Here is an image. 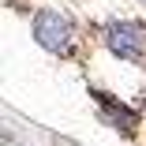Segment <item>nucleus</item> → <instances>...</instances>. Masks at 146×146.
<instances>
[{
	"instance_id": "2",
	"label": "nucleus",
	"mask_w": 146,
	"mask_h": 146,
	"mask_svg": "<svg viewBox=\"0 0 146 146\" xmlns=\"http://www.w3.org/2000/svg\"><path fill=\"white\" fill-rule=\"evenodd\" d=\"M101 41L112 56H120L127 64H142L146 60V23L139 19H112L105 23Z\"/></svg>"
},
{
	"instance_id": "1",
	"label": "nucleus",
	"mask_w": 146,
	"mask_h": 146,
	"mask_svg": "<svg viewBox=\"0 0 146 146\" xmlns=\"http://www.w3.org/2000/svg\"><path fill=\"white\" fill-rule=\"evenodd\" d=\"M30 30H34V41L52 56H71L79 45V26L56 8H41L30 23Z\"/></svg>"
},
{
	"instance_id": "3",
	"label": "nucleus",
	"mask_w": 146,
	"mask_h": 146,
	"mask_svg": "<svg viewBox=\"0 0 146 146\" xmlns=\"http://www.w3.org/2000/svg\"><path fill=\"white\" fill-rule=\"evenodd\" d=\"M98 98V112H101V120L109 124V127H116L120 135H131V127H135V109L131 105H120L112 94H94Z\"/></svg>"
},
{
	"instance_id": "4",
	"label": "nucleus",
	"mask_w": 146,
	"mask_h": 146,
	"mask_svg": "<svg viewBox=\"0 0 146 146\" xmlns=\"http://www.w3.org/2000/svg\"><path fill=\"white\" fill-rule=\"evenodd\" d=\"M142 4H146V0H142Z\"/></svg>"
}]
</instances>
